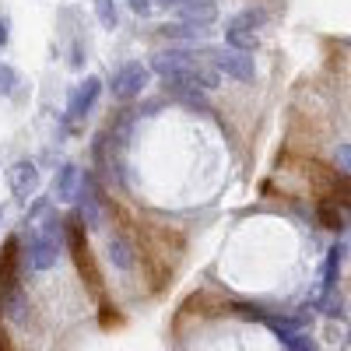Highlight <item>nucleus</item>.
I'll return each mask as SVG.
<instances>
[{
    "label": "nucleus",
    "mask_w": 351,
    "mask_h": 351,
    "mask_svg": "<svg viewBox=\"0 0 351 351\" xmlns=\"http://www.w3.org/2000/svg\"><path fill=\"white\" fill-rule=\"evenodd\" d=\"M64 250V239H53L46 236L43 228H28V236H25V260H28V267L32 271H49L56 256H60Z\"/></svg>",
    "instance_id": "f257e3e1"
},
{
    "label": "nucleus",
    "mask_w": 351,
    "mask_h": 351,
    "mask_svg": "<svg viewBox=\"0 0 351 351\" xmlns=\"http://www.w3.org/2000/svg\"><path fill=\"white\" fill-rule=\"evenodd\" d=\"M200 56H208L211 67L218 74H228V77H239V81H253L256 77V64H253V53H239V49H204Z\"/></svg>",
    "instance_id": "f03ea898"
},
{
    "label": "nucleus",
    "mask_w": 351,
    "mask_h": 351,
    "mask_svg": "<svg viewBox=\"0 0 351 351\" xmlns=\"http://www.w3.org/2000/svg\"><path fill=\"white\" fill-rule=\"evenodd\" d=\"M152 84V71H148V64H141V60H130V64H123L120 71H116L112 74V95L116 99H137L141 92H144V88H148Z\"/></svg>",
    "instance_id": "7ed1b4c3"
},
{
    "label": "nucleus",
    "mask_w": 351,
    "mask_h": 351,
    "mask_svg": "<svg viewBox=\"0 0 351 351\" xmlns=\"http://www.w3.org/2000/svg\"><path fill=\"white\" fill-rule=\"evenodd\" d=\"M77 200H81V221L88 228H99L102 221V197H99V183L92 172H77Z\"/></svg>",
    "instance_id": "20e7f679"
},
{
    "label": "nucleus",
    "mask_w": 351,
    "mask_h": 351,
    "mask_svg": "<svg viewBox=\"0 0 351 351\" xmlns=\"http://www.w3.org/2000/svg\"><path fill=\"white\" fill-rule=\"evenodd\" d=\"M8 183H11V190H14V193H18L21 200H28V197H36V193H39V183H43V176H39L36 162L21 158V162H14V165L8 169Z\"/></svg>",
    "instance_id": "39448f33"
},
{
    "label": "nucleus",
    "mask_w": 351,
    "mask_h": 351,
    "mask_svg": "<svg viewBox=\"0 0 351 351\" xmlns=\"http://www.w3.org/2000/svg\"><path fill=\"white\" fill-rule=\"evenodd\" d=\"M102 95V77H84L74 92H71V102H67V116L71 120H84L88 109L95 106V99Z\"/></svg>",
    "instance_id": "423d86ee"
},
{
    "label": "nucleus",
    "mask_w": 351,
    "mask_h": 351,
    "mask_svg": "<svg viewBox=\"0 0 351 351\" xmlns=\"http://www.w3.org/2000/svg\"><path fill=\"white\" fill-rule=\"evenodd\" d=\"M180 18L183 25H193V28H204L208 32V25L218 18V8H215V0H180Z\"/></svg>",
    "instance_id": "0eeeda50"
},
{
    "label": "nucleus",
    "mask_w": 351,
    "mask_h": 351,
    "mask_svg": "<svg viewBox=\"0 0 351 351\" xmlns=\"http://www.w3.org/2000/svg\"><path fill=\"white\" fill-rule=\"evenodd\" d=\"M225 46L228 49H239V53H253L260 46V32H250V28H239V25H232L225 28Z\"/></svg>",
    "instance_id": "6e6552de"
},
{
    "label": "nucleus",
    "mask_w": 351,
    "mask_h": 351,
    "mask_svg": "<svg viewBox=\"0 0 351 351\" xmlns=\"http://www.w3.org/2000/svg\"><path fill=\"white\" fill-rule=\"evenodd\" d=\"M74 186H77V165H60L56 172V183H53V197L56 200H74Z\"/></svg>",
    "instance_id": "1a4fd4ad"
},
{
    "label": "nucleus",
    "mask_w": 351,
    "mask_h": 351,
    "mask_svg": "<svg viewBox=\"0 0 351 351\" xmlns=\"http://www.w3.org/2000/svg\"><path fill=\"white\" fill-rule=\"evenodd\" d=\"M106 250H109V260H112L120 271H130V267H134V246H130L123 236H109Z\"/></svg>",
    "instance_id": "9d476101"
},
{
    "label": "nucleus",
    "mask_w": 351,
    "mask_h": 351,
    "mask_svg": "<svg viewBox=\"0 0 351 351\" xmlns=\"http://www.w3.org/2000/svg\"><path fill=\"white\" fill-rule=\"evenodd\" d=\"M274 334L281 337V344L288 351H316V341L302 330H291V327H274Z\"/></svg>",
    "instance_id": "9b49d317"
},
{
    "label": "nucleus",
    "mask_w": 351,
    "mask_h": 351,
    "mask_svg": "<svg viewBox=\"0 0 351 351\" xmlns=\"http://www.w3.org/2000/svg\"><path fill=\"white\" fill-rule=\"evenodd\" d=\"M162 36L165 39H180V43H197L204 36V28H193V25H162Z\"/></svg>",
    "instance_id": "f8f14e48"
},
{
    "label": "nucleus",
    "mask_w": 351,
    "mask_h": 351,
    "mask_svg": "<svg viewBox=\"0 0 351 351\" xmlns=\"http://www.w3.org/2000/svg\"><path fill=\"white\" fill-rule=\"evenodd\" d=\"M14 84H18V71L11 64H0V95H14Z\"/></svg>",
    "instance_id": "ddd939ff"
},
{
    "label": "nucleus",
    "mask_w": 351,
    "mask_h": 351,
    "mask_svg": "<svg viewBox=\"0 0 351 351\" xmlns=\"http://www.w3.org/2000/svg\"><path fill=\"white\" fill-rule=\"evenodd\" d=\"M95 14L106 28H116V0H95Z\"/></svg>",
    "instance_id": "4468645a"
},
{
    "label": "nucleus",
    "mask_w": 351,
    "mask_h": 351,
    "mask_svg": "<svg viewBox=\"0 0 351 351\" xmlns=\"http://www.w3.org/2000/svg\"><path fill=\"white\" fill-rule=\"evenodd\" d=\"M337 165H341V172H348V169H351V148H348V141H341V144H337Z\"/></svg>",
    "instance_id": "2eb2a0df"
},
{
    "label": "nucleus",
    "mask_w": 351,
    "mask_h": 351,
    "mask_svg": "<svg viewBox=\"0 0 351 351\" xmlns=\"http://www.w3.org/2000/svg\"><path fill=\"white\" fill-rule=\"evenodd\" d=\"M127 4H130V11L141 14V18H144V14H152V0H127Z\"/></svg>",
    "instance_id": "dca6fc26"
},
{
    "label": "nucleus",
    "mask_w": 351,
    "mask_h": 351,
    "mask_svg": "<svg viewBox=\"0 0 351 351\" xmlns=\"http://www.w3.org/2000/svg\"><path fill=\"white\" fill-rule=\"evenodd\" d=\"M8 28H11V21H8V14H4V11H0V49H4V46H8V39H11Z\"/></svg>",
    "instance_id": "f3484780"
}]
</instances>
